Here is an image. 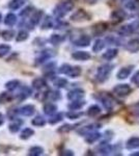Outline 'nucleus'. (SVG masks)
Wrapping results in <instances>:
<instances>
[{
    "label": "nucleus",
    "mask_w": 139,
    "mask_h": 156,
    "mask_svg": "<svg viewBox=\"0 0 139 156\" xmlns=\"http://www.w3.org/2000/svg\"><path fill=\"white\" fill-rule=\"evenodd\" d=\"M74 7V3L72 1H62L58 3L54 9V15L56 17H64L69 12H71Z\"/></svg>",
    "instance_id": "1"
},
{
    "label": "nucleus",
    "mask_w": 139,
    "mask_h": 156,
    "mask_svg": "<svg viewBox=\"0 0 139 156\" xmlns=\"http://www.w3.org/2000/svg\"><path fill=\"white\" fill-rule=\"evenodd\" d=\"M113 66L112 65L109 64H106V65H102L98 68L97 70V75H96V78L99 82H105L106 80L108 79L109 77L110 73L112 72Z\"/></svg>",
    "instance_id": "2"
},
{
    "label": "nucleus",
    "mask_w": 139,
    "mask_h": 156,
    "mask_svg": "<svg viewBox=\"0 0 139 156\" xmlns=\"http://www.w3.org/2000/svg\"><path fill=\"white\" fill-rule=\"evenodd\" d=\"M131 92H132V89L129 84H117L113 87V93L118 97H126L130 95Z\"/></svg>",
    "instance_id": "3"
},
{
    "label": "nucleus",
    "mask_w": 139,
    "mask_h": 156,
    "mask_svg": "<svg viewBox=\"0 0 139 156\" xmlns=\"http://www.w3.org/2000/svg\"><path fill=\"white\" fill-rule=\"evenodd\" d=\"M71 20H72V21H75V22L88 21V20H90V16L85 11H83V9H79V11H77L75 14L72 15Z\"/></svg>",
    "instance_id": "4"
},
{
    "label": "nucleus",
    "mask_w": 139,
    "mask_h": 156,
    "mask_svg": "<svg viewBox=\"0 0 139 156\" xmlns=\"http://www.w3.org/2000/svg\"><path fill=\"white\" fill-rule=\"evenodd\" d=\"M83 97H84V90L81 89L73 90H71V92H69V94H68V99L71 100V101L82 99Z\"/></svg>",
    "instance_id": "5"
},
{
    "label": "nucleus",
    "mask_w": 139,
    "mask_h": 156,
    "mask_svg": "<svg viewBox=\"0 0 139 156\" xmlns=\"http://www.w3.org/2000/svg\"><path fill=\"white\" fill-rule=\"evenodd\" d=\"M100 100H101V102H102V104L104 105L105 108H107V109H112L114 103H113V99L109 96V95L101 94Z\"/></svg>",
    "instance_id": "6"
},
{
    "label": "nucleus",
    "mask_w": 139,
    "mask_h": 156,
    "mask_svg": "<svg viewBox=\"0 0 139 156\" xmlns=\"http://www.w3.org/2000/svg\"><path fill=\"white\" fill-rule=\"evenodd\" d=\"M134 66H128V67H123L120 71L117 72V78L118 79H126L128 78V76H130V74L133 71Z\"/></svg>",
    "instance_id": "7"
},
{
    "label": "nucleus",
    "mask_w": 139,
    "mask_h": 156,
    "mask_svg": "<svg viewBox=\"0 0 139 156\" xmlns=\"http://www.w3.org/2000/svg\"><path fill=\"white\" fill-rule=\"evenodd\" d=\"M126 17V12L123 11V9H117V11H114L111 14V20H112L114 23H118V22L123 21Z\"/></svg>",
    "instance_id": "8"
},
{
    "label": "nucleus",
    "mask_w": 139,
    "mask_h": 156,
    "mask_svg": "<svg viewBox=\"0 0 139 156\" xmlns=\"http://www.w3.org/2000/svg\"><path fill=\"white\" fill-rule=\"evenodd\" d=\"M106 29H107V24L104 23V22H99V23L95 24L92 26V34L100 36L103 32H105Z\"/></svg>",
    "instance_id": "9"
},
{
    "label": "nucleus",
    "mask_w": 139,
    "mask_h": 156,
    "mask_svg": "<svg viewBox=\"0 0 139 156\" xmlns=\"http://www.w3.org/2000/svg\"><path fill=\"white\" fill-rule=\"evenodd\" d=\"M134 31H135V29H134V27L132 26V24L130 23L128 25H123V26L120 27V28L117 30V34L123 37H126V36H129V34H133Z\"/></svg>",
    "instance_id": "10"
},
{
    "label": "nucleus",
    "mask_w": 139,
    "mask_h": 156,
    "mask_svg": "<svg viewBox=\"0 0 139 156\" xmlns=\"http://www.w3.org/2000/svg\"><path fill=\"white\" fill-rule=\"evenodd\" d=\"M90 37L86 36V34H83L80 37H78L77 40L75 41V45L79 47H86L90 44Z\"/></svg>",
    "instance_id": "11"
},
{
    "label": "nucleus",
    "mask_w": 139,
    "mask_h": 156,
    "mask_svg": "<svg viewBox=\"0 0 139 156\" xmlns=\"http://www.w3.org/2000/svg\"><path fill=\"white\" fill-rule=\"evenodd\" d=\"M72 57L76 60H88L90 58V54L86 51H76L72 54Z\"/></svg>",
    "instance_id": "12"
},
{
    "label": "nucleus",
    "mask_w": 139,
    "mask_h": 156,
    "mask_svg": "<svg viewBox=\"0 0 139 156\" xmlns=\"http://www.w3.org/2000/svg\"><path fill=\"white\" fill-rule=\"evenodd\" d=\"M126 49H127L129 52H132V53L138 52L139 51V41L138 40H131V41L127 44V46H126Z\"/></svg>",
    "instance_id": "13"
},
{
    "label": "nucleus",
    "mask_w": 139,
    "mask_h": 156,
    "mask_svg": "<svg viewBox=\"0 0 139 156\" xmlns=\"http://www.w3.org/2000/svg\"><path fill=\"white\" fill-rule=\"evenodd\" d=\"M35 112V108L33 105H25V106L21 107L19 110V112L21 115H25V117H29V115H32Z\"/></svg>",
    "instance_id": "14"
},
{
    "label": "nucleus",
    "mask_w": 139,
    "mask_h": 156,
    "mask_svg": "<svg viewBox=\"0 0 139 156\" xmlns=\"http://www.w3.org/2000/svg\"><path fill=\"white\" fill-rule=\"evenodd\" d=\"M98 151L100 152V154L108 155L112 152V147H111L109 144H107V143H102V144L98 147Z\"/></svg>",
    "instance_id": "15"
},
{
    "label": "nucleus",
    "mask_w": 139,
    "mask_h": 156,
    "mask_svg": "<svg viewBox=\"0 0 139 156\" xmlns=\"http://www.w3.org/2000/svg\"><path fill=\"white\" fill-rule=\"evenodd\" d=\"M101 137V133L100 132H97V131H92L89 133L86 134V137H85V140L88 143V144H93L95 142H97L99 138Z\"/></svg>",
    "instance_id": "16"
},
{
    "label": "nucleus",
    "mask_w": 139,
    "mask_h": 156,
    "mask_svg": "<svg viewBox=\"0 0 139 156\" xmlns=\"http://www.w3.org/2000/svg\"><path fill=\"white\" fill-rule=\"evenodd\" d=\"M98 126H99V125H97V124L87 125V126H85V127L80 128V129L78 130V133H79V134H81V135H86L87 133H89L92 131H95L96 128H99Z\"/></svg>",
    "instance_id": "17"
},
{
    "label": "nucleus",
    "mask_w": 139,
    "mask_h": 156,
    "mask_svg": "<svg viewBox=\"0 0 139 156\" xmlns=\"http://www.w3.org/2000/svg\"><path fill=\"white\" fill-rule=\"evenodd\" d=\"M126 147L128 149H135V148L139 147V137L138 136H133L131 137L130 140H127V144H126Z\"/></svg>",
    "instance_id": "18"
},
{
    "label": "nucleus",
    "mask_w": 139,
    "mask_h": 156,
    "mask_svg": "<svg viewBox=\"0 0 139 156\" xmlns=\"http://www.w3.org/2000/svg\"><path fill=\"white\" fill-rule=\"evenodd\" d=\"M85 105V102L83 100L79 99V100H74L71 104H69V108L71 110H78L81 109V108Z\"/></svg>",
    "instance_id": "19"
},
{
    "label": "nucleus",
    "mask_w": 139,
    "mask_h": 156,
    "mask_svg": "<svg viewBox=\"0 0 139 156\" xmlns=\"http://www.w3.org/2000/svg\"><path fill=\"white\" fill-rule=\"evenodd\" d=\"M57 110V106L53 103H47L44 106V112L48 115H52L53 114H55Z\"/></svg>",
    "instance_id": "20"
},
{
    "label": "nucleus",
    "mask_w": 139,
    "mask_h": 156,
    "mask_svg": "<svg viewBox=\"0 0 139 156\" xmlns=\"http://www.w3.org/2000/svg\"><path fill=\"white\" fill-rule=\"evenodd\" d=\"M123 4L126 9L134 11L138 6V0H123Z\"/></svg>",
    "instance_id": "21"
},
{
    "label": "nucleus",
    "mask_w": 139,
    "mask_h": 156,
    "mask_svg": "<svg viewBox=\"0 0 139 156\" xmlns=\"http://www.w3.org/2000/svg\"><path fill=\"white\" fill-rule=\"evenodd\" d=\"M117 53H118L117 49H108L107 51L104 52V54H103V58L107 59V60H111L114 58L116 55H117Z\"/></svg>",
    "instance_id": "22"
},
{
    "label": "nucleus",
    "mask_w": 139,
    "mask_h": 156,
    "mask_svg": "<svg viewBox=\"0 0 139 156\" xmlns=\"http://www.w3.org/2000/svg\"><path fill=\"white\" fill-rule=\"evenodd\" d=\"M25 1H26V0H12L9 3V7L11 9H18L24 5Z\"/></svg>",
    "instance_id": "23"
},
{
    "label": "nucleus",
    "mask_w": 139,
    "mask_h": 156,
    "mask_svg": "<svg viewBox=\"0 0 139 156\" xmlns=\"http://www.w3.org/2000/svg\"><path fill=\"white\" fill-rule=\"evenodd\" d=\"M16 22H17V17H16V15H14V14L6 15L5 19H4V23H5V25H7V26H14V25L16 24Z\"/></svg>",
    "instance_id": "24"
},
{
    "label": "nucleus",
    "mask_w": 139,
    "mask_h": 156,
    "mask_svg": "<svg viewBox=\"0 0 139 156\" xmlns=\"http://www.w3.org/2000/svg\"><path fill=\"white\" fill-rule=\"evenodd\" d=\"M81 74V69L80 67H71L70 71L68 72V76H70L71 78H76L78 76H80Z\"/></svg>",
    "instance_id": "25"
},
{
    "label": "nucleus",
    "mask_w": 139,
    "mask_h": 156,
    "mask_svg": "<svg viewBox=\"0 0 139 156\" xmlns=\"http://www.w3.org/2000/svg\"><path fill=\"white\" fill-rule=\"evenodd\" d=\"M32 85H33L34 89L40 90L46 87V81H45V79H43V78H36V79H34L33 81H32Z\"/></svg>",
    "instance_id": "26"
},
{
    "label": "nucleus",
    "mask_w": 139,
    "mask_h": 156,
    "mask_svg": "<svg viewBox=\"0 0 139 156\" xmlns=\"http://www.w3.org/2000/svg\"><path fill=\"white\" fill-rule=\"evenodd\" d=\"M105 47V41H103V40H97V41L95 42V44H93L92 46V50L95 52H100L101 50H103V48Z\"/></svg>",
    "instance_id": "27"
},
{
    "label": "nucleus",
    "mask_w": 139,
    "mask_h": 156,
    "mask_svg": "<svg viewBox=\"0 0 139 156\" xmlns=\"http://www.w3.org/2000/svg\"><path fill=\"white\" fill-rule=\"evenodd\" d=\"M53 55H54V53H53L52 51H50V50H47V51L42 52L41 56H40L39 58H37V62H44L45 60L49 59L50 57L53 56Z\"/></svg>",
    "instance_id": "28"
},
{
    "label": "nucleus",
    "mask_w": 139,
    "mask_h": 156,
    "mask_svg": "<svg viewBox=\"0 0 139 156\" xmlns=\"http://www.w3.org/2000/svg\"><path fill=\"white\" fill-rule=\"evenodd\" d=\"M64 41V37L60 36V34H52L50 37V42L53 45H59L60 43H62Z\"/></svg>",
    "instance_id": "29"
},
{
    "label": "nucleus",
    "mask_w": 139,
    "mask_h": 156,
    "mask_svg": "<svg viewBox=\"0 0 139 156\" xmlns=\"http://www.w3.org/2000/svg\"><path fill=\"white\" fill-rule=\"evenodd\" d=\"M101 112V108L98 106V105H92L87 110V115L89 117H96Z\"/></svg>",
    "instance_id": "30"
},
{
    "label": "nucleus",
    "mask_w": 139,
    "mask_h": 156,
    "mask_svg": "<svg viewBox=\"0 0 139 156\" xmlns=\"http://www.w3.org/2000/svg\"><path fill=\"white\" fill-rule=\"evenodd\" d=\"M21 125H22V121L21 120H16V121H14V122H12V124L9 125V128L12 132H17V131H19Z\"/></svg>",
    "instance_id": "31"
},
{
    "label": "nucleus",
    "mask_w": 139,
    "mask_h": 156,
    "mask_svg": "<svg viewBox=\"0 0 139 156\" xmlns=\"http://www.w3.org/2000/svg\"><path fill=\"white\" fill-rule=\"evenodd\" d=\"M31 123H32V125H34V126L42 127L46 124V121H45L44 118L41 117V115H37V117H35L34 119L31 121Z\"/></svg>",
    "instance_id": "32"
},
{
    "label": "nucleus",
    "mask_w": 139,
    "mask_h": 156,
    "mask_svg": "<svg viewBox=\"0 0 139 156\" xmlns=\"http://www.w3.org/2000/svg\"><path fill=\"white\" fill-rule=\"evenodd\" d=\"M42 16H43L42 11H37V12H33V16H32V18H31V24L33 25V26L34 25H36L40 21H41Z\"/></svg>",
    "instance_id": "33"
},
{
    "label": "nucleus",
    "mask_w": 139,
    "mask_h": 156,
    "mask_svg": "<svg viewBox=\"0 0 139 156\" xmlns=\"http://www.w3.org/2000/svg\"><path fill=\"white\" fill-rule=\"evenodd\" d=\"M30 94H31V90H30L29 87H24L23 89L21 90V92H20V94H19L20 100H24V99H26L27 97L30 96Z\"/></svg>",
    "instance_id": "34"
},
{
    "label": "nucleus",
    "mask_w": 139,
    "mask_h": 156,
    "mask_svg": "<svg viewBox=\"0 0 139 156\" xmlns=\"http://www.w3.org/2000/svg\"><path fill=\"white\" fill-rule=\"evenodd\" d=\"M34 131L31 129V128H25L23 131L21 132V137L22 140H27V138H29L31 135H33Z\"/></svg>",
    "instance_id": "35"
},
{
    "label": "nucleus",
    "mask_w": 139,
    "mask_h": 156,
    "mask_svg": "<svg viewBox=\"0 0 139 156\" xmlns=\"http://www.w3.org/2000/svg\"><path fill=\"white\" fill-rule=\"evenodd\" d=\"M42 27L43 28H51V27H53V20L51 17L47 16L46 18L44 19V22H43L42 24Z\"/></svg>",
    "instance_id": "36"
},
{
    "label": "nucleus",
    "mask_w": 139,
    "mask_h": 156,
    "mask_svg": "<svg viewBox=\"0 0 139 156\" xmlns=\"http://www.w3.org/2000/svg\"><path fill=\"white\" fill-rule=\"evenodd\" d=\"M27 37H28V32L25 31V30H21V31L17 34L16 41L17 42H23L27 39Z\"/></svg>",
    "instance_id": "37"
},
{
    "label": "nucleus",
    "mask_w": 139,
    "mask_h": 156,
    "mask_svg": "<svg viewBox=\"0 0 139 156\" xmlns=\"http://www.w3.org/2000/svg\"><path fill=\"white\" fill-rule=\"evenodd\" d=\"M62 114H53V117L50 118L49 123L50 124H56V123L60 122L62 120Z\"/></svg>",
    "instance_id": "38"
},
{
    "label": "nucleus",
    "mask_w": 139,
    "mask_h": 156,
    "mask_svg": "<svg viewBox=\"0 0 139 156\" xmlns=\"http://www.w3.org/2000/svg\"><path fill=\"white\" fill-rule=\"evenodd\" d=\"M43 152H44V149L41 147H32L31 149L29 150V155H34V156H37V155H42Z\"/></svg>",
    "instance_id": "39"
},
{
    "label": "nucleus",
    "mask_w": 139,
    "mask_h": 156,
    "mask_svg": "<svg viewBox=\"0 0 139 156\" xmlns=\"http://www.w3.org/2000/svg\"><path fill=\"white\" fill-rule=\"evenodd\" d=\"M81 115H82V112H76V110H71V112H69L67 114V117L71 120L78 119V118H80Z\"/></svg>",
    "instance_id": "40"
},
{
    "label": "nucleus",
    "mask_w": 139,
    "mask_h": 156,
    "mask_svg": "<svg viewBox=\"0 0 139 156\" xmlns=\"http://www.w3.org/2000/svg\"><path fill=\"white\" fill-rule=\"evenodd\" d=\"M47 98L51 101H56V100L60 99V94L59 92H49L47 94Z\"/></svg>",
    "instance_id": "41"
},
{
    "label": "nucleus",
    "mask_w": 139,
    "mask_h": 156,
    "mask_svg": "<svg viewBox=\"0 0 139 156\" xmlns=\"http://www.w3.org/2000/svg\"><path fill=\"white\" fill-rule=\"evenodd\" d=\"M19 83H20V82L18 81V80H12V81L7 82L5 87H6V89H7V90H16L18 87H19Z\"/></svg>",
    "instance_id": "42"
},
{
    "label": "nucleus",
    "mask_w": 139,
    "mask_h": 156,
    "mask_svg": "<svg viewBox=\"0 0 139 156\" xmlns=\"http://www.w3.org/2000/svg\"><path fill=\"white\" fill-rule=\"evenodd\" d=\"M9 50H11V47H9V45H5V44L0 45V57L6 55L9 52Z\"/></svg>",
    "instance_id": "43"
},
{
    "label": "nucleus",
    "mask_w": 139,
    "mask_h": 156,
    "mask_svg": "<svg viewBox=\"0 0 139 156\" xmlns=\"http://www.w3.org/2000/svg\"><path fill=\"white\" fill-rule=\"evenodd\" d=\"M54 84L60 89V87H64L65 85L68 84V81H67V79H64V78H58V79L55 80Z\"/></svg>",
    "instance_id": "44"
},
{
    "label": "nucleus",
    "mask_w": 139,
    "mask_h": 156,
    "mask_svg": "<svg viewBox=\"0 0 139 156\" xmlns=\"http://www.w3.org/2000/svg\"><path fill=\"white\" fill-rule=\"evenodd\" d=\"M130 110L135 117H139V102L133 104L132 106L130 107Z\"/></svg>",
    "instance_id": "45"
},
{
    "label": "nucleus",
    "mask_w": 139,
    "mask_h": 156,
    "mask_svg": "<svg viewBox=\"0 0 139 156\" xmlns=\"http://www.w3.org/2000/svg\"><path fill=\"white\" fill-rule=\"evenodd\" d=\"M12 36H14V32H12V30H6V31H3V34H2V37H3V39L6 40V41H9V40H12Z\"/></svg>",
    "instance_id": "46"
},
{
    "label": "nucleus",
    "mask_w": 139,
    "mask_h": 156,
    "mask_svg": "<svg viewBox=\"0 0 139 156\" xmlns=\"http://www.w3.org/2000/svg\"><path fill=\"white\" fill-rule=\"evenodd\" d=\"M70 69H71L70 65L64 64L59 68V73H61V74H68V72L70 71Z\"/></svg>",
    "instance_id": "47"
},
{
    "label": "nucleus",
    "mask_w": 139,
    "mask_h": 156,
    "mask_svg": "<svg viewBox=\"0 0 139 156\" xmlns=\"http://www.w3.org/2000/svg\"><path fill=\"white\" fill-rule=\"evenodd\" d=\"M55 69V62H50V64H48L46 67L44 68V72L46 73H50V72H53Z\"/></svg>",
    "instance_id": "48"
},
{
    "label": "nucleus",
    "mask_w": 139,
    "mask_h": 156,
    "mask_svg": "<svg viewBox=\"0 0 139 156\" xmlns=\"http://www.w3.org/2000/svg\"><path fill=\"white\" fill-rule=\"evenodd\" d=\"M32 9H32L31 6H27L23 12H21V14H20V15H21L22 17H24V16H25V17H27L29 14H31V12H33Z\"/></svg>",
    "instance_id": "49"
},
{
    "label": "nucleus",
    "mask_w": 139,
    "mask_h": 156,
    "mask_svg": "<svg viewBox=\"0 0 139 156\" xmlns=\"http://www.w3.org/2000/svg\"><path fill=\"white\" fill-rule=\"evenodd\" d=\"M72 129H73V126H71V125H64V126H61L59 129H58V131L59 132H68Z\"/></svg>",
    "instance_id": "50"
},
{
    "label": "nucleus",
    "mask_w": 139,
    "mask_h": 156,
    "mask_svg": "<svg viewBox=\"0 0 139 156\" xmlns=\"http://www.w3.org/2000/svg\"><path fill=\"white\" fill-rule=\"evenodd\" d=\"M131 81H132L133 83H135V84H139V70L135 73V74H134V76L132 77Z\"/></svg>",
    "instance_id": "51"
},
{
    "label": "nucleus",
    "mask_w": 139,
    "mask_h": 156,
    "mask_svg": "<svg viewBox=\"0 0 139 156\" xmlns=\"http://www.w3.org/2000/svg\"><path fill=\"white\" fill-rule=\"evenodd\" d=\"M67 153H61V155H74V153L72 151H65Z\"/></svg>",
    "instance_id": "52"
},
{
    "label": "nucleus",
    "mask_w": 139,
    "mask_h": 156,
    "mask_svg": "<svg viewBox=\"0 0 139 156\" xmlns=\"http://www.w3.org/2000/svg\"><path fill=\"white\" fill-rule=\"evenodd\" d=\"M3 122H4V118H3V115H2V114H0V125L3 124Z\"/></svg>",
    "instance_id": "53"
},
{
    "label": "nucleus",
    "mask_w": 139,
    "mask_h": 156,
    "mask_svg": "<svg viewBox=\"0 0 139 156\" xmlns=\"http://www.w3.org/2000/svg\"><path fill=\"white\" fill-rule=\"evenodd\" d=\"M85 1H86L87 3H89V4H93V3H96V2H97V0H85Z\"/></svg>",
    "instance_id": "54"
},
{
    "label": "nucleus",
    "mask_w": 139,
    "mask_h": 156,
    "mask_svg": "<svg viewBox=\"0 0 139 156\" xmlns=\"http://www.w3.org/2000/svg\"><path fill=\"white\" fill-rule=\"evenodd\" d=\"M131 155H132V156H136V155H139V153H132V154H131Z\"/></svg>",
    "instance_id": "55"
},
{
    "label": "nucleus",
    "mask_w": 139,
    "mask_h": 156,
    "mask_svg": "<svg viewBox=\"0 0 139 156\" xmlns=\"http://www.w3.org/2000/svg\"><path fill=\"white\" fill-rule=\"evenodd\" d=\"M0 20H1V14H0Z\"/></svg>",
    "instance_id": "56"
}]
</instances>
